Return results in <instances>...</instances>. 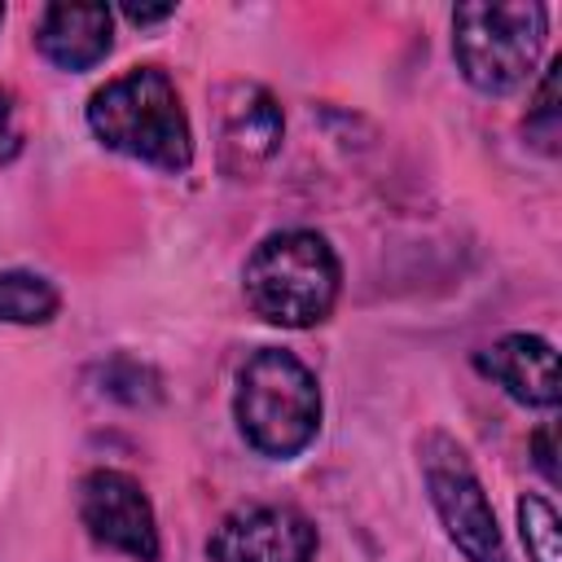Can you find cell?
<instances>
[{"instance_id": "13", "label": "cell", "mask_w": 562, "mask_h": 562, "mask_svg": "<svg viewBox=\"0 0 562 562\" xmlns=\"http://www.w3.org/2000/svg\"><path fill=\"white\" fill-rule=\"evenodd\" d=\"M558 75H562V61H553L540 79V92H536V105L527 110V132L553 154V140H558Z\"/></svg>"}, {"instance_id": "8", "label": "cell", "mask_w": 562, "mask_h": 562, "mask_svg": "<svg viewBox=\"0 0 562 562\" xmlns=\"http://www.w3.org/2000/svg\"><path fill=\"white\" fill-rule=\"evenodd\" d=\"M215 119H220V162L233 176L259 171L281 149L285 119L277 97L259 83H228L220 92Z\"/></svg>"}, {"instance_id": "11", "label": "cell", "mask_w": 562, "mask_h": 562, "mask_svg": "<svg viewBox=\"0 0 562 562\" xmlns=\"http://www.w3.org/2000/svg\"><path fill=\"white\" fill-rule=\"evenodd\" d=\"M61 307V294L40 272H0V321L9 325H48Z\"/></svg>"}, {"instance_id": "17", "label": "cell", "mask_w": 562, "mask_h": 562, "mask_svg": "<svg viewBox=\"0 0 562 562\" xmlns=\"http://www.w3.org/2000/svg\"><path fill=\"white\" fill-rule=\"evenodd\" d=\"M0 18H4V4H0Z\"/></svg>"}, {"instance_id": "6", "label": "cell", "mask_w": 562, "mask_h": 562, "mask_svg": "<svg viewBox=\"0 0 562 562\" xmlns=\"http://www.w3.org/2000/svg\"><path fill=\"white\" fill-rule=\"evenodd\" d=\"M79 518L88 536L136 562H158V522L140 483L123 470H92L79 483Z\"/></svg>"}, {"instance_id": "15", "label": "cell", "mask_w": 562, "mask_h": 562, "mask_svg": "<svg viewBox=\"0 0 562 562\" xmlns=\"http://www.w3.org/2000/svg\"><path fill=\"white\" fill-rule=\"evenodd\" d=\"M123 13H127L136 26H149V22H162V18H171L176 9H171V4H123Z\"/></svg>"}, {"instance_id": "16", "label": "cell", "mask_w": 562, "mask_h": 562, "mask_svg": "<svg viewBox=\"0 0 562 562\" xmlns=\"http://www.w3.org/2000/svg\"><path fill=\"white\" fill-rule=\"evenodd\" d=\"M13 145L18 136H13V97H9V88H0V145Z\"/></svg>"}, {"instance_id": "5", "label": "cell", "mask_w": 562, "mask_h": 562, "mask_svg": "<svg viewBox=\"0 0 562 562\" xmlns=\"http://www.w3.org/2000/svg\"><path fill=\"white\" fill-rule=\"evenodd\" d=\"M422 479H426L430 505H435L448 540L465 553V562H509L492 501H487L474 465L439 430L422 439Z\"/></svg>"}, {"instance_id": "10", "label": "cell", "mask_w": 562, "mask_h": 562, "mask_svg": "<svg viewBox=\"0 0 562 562\" xmlns=\"http://www.w3.org/2000/svg\"><path fill=\"white\" fill-rule=\"evenodd\" d=\"M114 13L105 4H48L40 18V53L61 70H88L110 53Z\"/></svg>"}, {"instance_id": "12", "label": "cell", "mask_w": 562, "mask_h": 562, "mask_svg": "<svg viewBox=\"0 0 562 562\" xmlns=\"http://www.w3.org/2000/svg\"><path fill=\"white\" fill-rule=\"evenodd\" d=\"M518 531H522V544H527V558L531 562H562V540H558V514L544 496L527 492L518 501Z\"/></svg>"}, {"instance_id": "2", "label": "cell", "mask_w": 562, "mask_h": 562, "mask_svg": "<svg viewBox=\"0 0 562 562\" xmlns=\"http://www.w3.org/2000/svg\"><path fill=\"white\" fill-rule=\"evenodd\" d=\"M241 285H246V303L263 321L281 329H312L334 312L342 268L334 246L321 233L285 228L255 246V255L246 259Z\"/></svg>"}, {"instance_id": "9", "label": "cell", "mask_w": 562, "mask_h": 562, "mask_svg": "<svg viewBox=\"0 0 562 562\" xmlns=\"http://www.w3.org/2000/svg\"><path fill=\"white\" fill-rule=\"evenodd\" d=\"M474 369L501 382L527 408L558 404V351L536 334H505L487 351L474 356Z\"/></svg>"}, {"instance_id": "14", "label": "cell", "mask_w": 562, "mask_h": 562, "mask_svg": "<svg viewBox=\"0 0 562 562\" xmlns=\"http://www.w3.org/2000/svg\"><path fill=\"white\" fill-rule=\"evenodd\" d=\"M553 439H558V426H553V422H544V426L531 435L536 465H540V474H544L549 483H558V448H553Z\"/></svg>"}, {"instance_id": "1", "label": "cell", "mask_w": 562, "mask_h": 562, "mask_svg": "<svg viewBox=\"0 0 562 562\" xmlns=\"http://www.w3.org/2000/svg\"><path fill=\"white\" fill-rule=\"evenodd\" d=\"M88 127L101 145L158 171H184L193 162L189 114L162 66H132L97 88L88 101Z\"/></svg>"}, {"instance_id": "7", "label": "cell", "mask_w": 562, "mask_h": 562, "mask_svg": "<svg viewBox=\"0 0 562 562\" xmlns=\"http://www.w3.org/2000/svg\"><path fill=\"white\" fill-rule=\"evenodd\" d=\"M316 527L290 505L233 509L206 540L211 562H312Z\"/></svg>"}, {"instance_id": "4", "label": "cell", "mask_w": 562, "mask_h": 562, "mask_svg": "<svg viewBox=\"0 0 562 562\" xmlns=\"http://www.w3.org/2000/svg\"><path fill=\"white\" fill-rule=\"evenodd\" d=\"M544 4H457L452 9V57L479 92L518 88L544 44Z\"/></svg>"}, {"instance_id": "3", "label": "cell", "mask_w": 562, "mask_h": 562, "mask_svg": "<svg viewBox=\"0 0 562 562\" xmlns=\"http://www.w3.org/2000/svg\"><path fill=\"white\" fill-rule=\"evenodd\" d=\"M246 443L263 457H294L321 430V391L312 369L281 347H263L241 364L233 395Z\"/></svg>"}]
</instances>
